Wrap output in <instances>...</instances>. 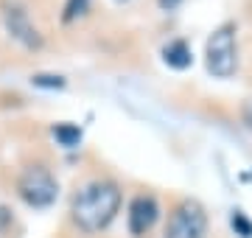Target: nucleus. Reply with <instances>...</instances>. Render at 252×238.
I'll return each instance as SVG.
<instances>
[{
  "label": "nucleus",
  "mask_w": 252,
  "mask_h": 238,
  "mask_svg": "<svg viewBox=\"0 0 252 238\" xmlns=\"http://www.w3.org/2000/svg\"><path fill=\"white\" fill-rule=\"evenodd\" d=\"M121 210V188L112 179H93L81 185L70 202V219L81 233H101Z\"/></svg>",
  "instance_id": "obj_1"
},
{
  "label": "nucleus",
  "mask_w": 252,
  "mask_h": 238,
  "mask_svg": "<svg viewBox=\"0 0 252 238\" xmlns=\"http://www.w3.org/2000/svg\"><path fill=\"white\" fill-rule=\"evenodd\" d=\"M205 64L216 79H230L238 70V42H235V26L224 23L219 26L205 45Z\"/></svg>",
  "instance_id": "obj_2"
},
{
  "label": "nucleus",
  "mask_w": 252,
  "mask_h": 238,
  "mask_svg": "<svg viewBox=\"0 0 252 238\" xmlns=\"http://www.w3.org/2000/svg\"><path fill=\"white\" fill-rule=\"evenodd\" d=\"M17 193L28 208H51L56 202L59 185H56L51 168L34 163V165H26L23 168V174L17 179Z\"/></svg>",
  "instance_id": "obj_3"
},
{
  "label": "nucleus",
  "mask_w": 252,
  "mask_h": 238,
  "mask_svg": "<svg viewBox=\"0 0 252 238\" xmlns=\"http://www.w3.org/2000/svg\"><path fill=\"white\" fill-rule=\"evenodd\" d=\"M207 236V210L196 199H182L168 216L162 238H205Z\"/></svg>",
  "instance_id": "obj_4"
},
{
  "label": "nucleus",
  "mask_w": 252,
  "mask_h": 238,
  "mask_svg": "<svg viewBox=\"0 0 252 238\" xmlns=\"http://www.w3.org/2000/svg\"><path fill=\"white\" fill-rule=\"evenodd\" d=\"M3 26L9 31V37L17 39L23 48H28V51H39L42 48V34L36 31V26L28 17V11L20 3H6L3 6Z\"/></svg>",
  "instance_id": "obj_5"
},
{
  "label": "nucleus",
  "mask_w": 252,
  "mask_h": 238,
  "mask_svg": "<svg viewBox=\"0 0 252 238\" xmlns=\"http://www.w3.org/2000/svg\"><path fill=\"white\" fill-rule=\"evenodd\" d=\"M157 216H160V208H157V199L154 196H149V193L135 196L132 205H129V233L137 238L146 236L157 224Z\"/></svg>",
  "instance_id": "obj_6"
},
{
  "label": "nucleus",
  "mask_w": 252,
  "mask_h": 238,
  "mask_svg": "<svg viewBox=\"0 0 252 238\" xmlns=\"http://www.w3.org/2000/svg\"><path fill=\"white\" fill-rule=\"evenodd\" d=\"M162 59L174 70H185L193 62V54H190V45L185 39H174V42H168V45L162 48Z\"/></svg>",
  "instance_id": "obj_7"
},
{
  "label": "nucleus",
  "mask_w": 252,
  "mask_h": 238,
  "mask_svg": "<svg viewBox=\"0 0 252 238\" xmlns=\"http://www.w3.org/2000/svg\"><path fill=\"white\" fill-rule=\"evenodd\" d=\"M54 138L59 140L64 149H73V146H79L81 129L73 126V123H59V126H54Z\"/></svg>",
  "instance_id": "obj_8"
},
{
  "label": "nucleus",
  "mask_w": 252,
  "mask_h": 238,
  "mask_svg": "<svg viewBox=\"0 0 252 238\" xmlns=\"http://www.w3.org/2000/svg\"><path fill=\"white\" fill-rule=\"evenodd\" d=\"M87 11H90V0H67V3H64L62 20H64V23H73V20L84 17Z\"/></svg>",
  "instance_id": "obj_9"
},
{
  "label": "nucleus",
  "mask_w": 252,
  "mask_h": 238,
  "mask_svg": "<svg viewBox=\"0 0 252 238\" xmlns=\"http://www.w3.org/2000/svg\"><path fill=\"white\" fill-rule=\"evenodd\" d=\"M31 82H34L36 87H64L62 76H45V73H39V76H34Z\"/></svg>",
  "instance_id": "obj_10"
},
{
  "label": "nucleus",
  "mask_w": 252,
  "mask_h": 238,
  "mask_svg": "<svg viewBox=\"0 0 252 238\" xmlns=\"http://www.w3.org/2000/svg\"><path fill=\"white\" fill-rule=\"evenodd\" d=\"M233 227H241L244 238H250V236H252V224H250L247 219H244L241 213H235V216H233Z\"/></svg>",
  "instance_id": "obj_11"
},
{
  "label": "nucleus",
  "mask_w": 252,
  "mask_h": 238,
  "mask_svg": "<svg viewBox=\"0 0 252 238\" xmlns=\"http://www.w3.org/2000/svg\"><path fill=\"white\" fill-rule=\"evenodd\" d=\"M241 118H244V123H247V129L252 132V98L241 107Z\"/></svg>",
  "instance_id": "obj_12"
},
{
  "label": "nucleus",
  "mask_w": 252,
  "mask_h": 238,
  "mask_svg": "<svg viewBox=\"0 0 252 238\" xmlns=\"http://www.w3.org/2000/svg\"><path fill=\"white\" fill-rule=\"evenodd\" d=\"M180 3H182V0H160V6H162V9H177Z\"/></svg>",
  "instance_id": "obj_13"
}]
</instances>
